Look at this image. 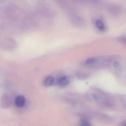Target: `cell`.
I'll list each match as a JSON object with an SVG mask.
<instances>
[{
	"mask_svg": "<svg viewBox=\"0 0 126 126\" xmlns=\"http://www.w3.org/2000/svg\"><path fill=\"white\" fill-rule=\"evenodd\" d=\"M15 104L17 107L21 108L25 104V98L23 95L17 96L15 100Z\"/></svg>",
	"mask_w": 126,
	"mask_h": 126,
	"instance_id": "obj_1",
	"label": "cell"
},
{
	"mask_svg": "<svg viewBox=\"0 0 126 126\" xmlns=\"http://www.w3.org/2000/svg\"><path fill=\"white\" fill-rule=\"evenodd\" d=\"M70 78L68 76H63L59 79L58 81V83L61 86H66L69 83Z\"/></svg>",
	"mask_w": 126,
	"mask_h": 126,
	"instance_id": "obj_2",
	"label": "cell"
},
{
	"mask_svg": "<svg viewBox=\"0 0 126 126\" xmlns=\"http://www.w3.org/2000/svg\"><path fill=\"white\" fill-rule=\"evenodd\" d=\"M54 82V78L52 76H49L44 81L43 84L45 86L49 87L52 85Z\"/></svg>",
	"mask_w": 126,
	"mask_h": 126,
	"instance_id": "obj_3",
	"label": "cell"
},
{
	"mask_svg": "<svg viewBox=\"0 0 126 126\" xmlns=\"http://www.w3.org/2000/svg\"><path fill=\"white\" fill-rule=\"evenodd\" d=\"M95 24L97 28L101 31H104L106 29V27L104 24L100 20H96L95 21Z\"/></svg>",
	"mask_w": 126,
	"mask_h": 126,
	"instance_id": "obj_4",
	"label": "cell"
},
{
	"mask_svg": "<svg viewBox=\"0 0 126 126\" xmlns=\"http://www.w3.org/2000/svg\"><path fill=\"white\" fill-rule=\"evenodd\" d=\"M79 126H92L91 123L85 119H82L80 120L79 123Z\"/></svg>",
	"mask_w": 126,
	"mask_h": 126,
	"instance_id": "obj_5",
	"label": "cell"
},
{
	"mask_svg": "<svg viewBox=\"0 0 126 126\" xmlns=\"http://www.w3.org/2000/svg\"><path fill=\"white\" fill-rule=\"evenodd\" d=\"M96 61V60L95 58H90L87 60L86 61V63L87 64H91L94 63H95Z\"/></svg>",
	"mask_w": 126,
	"mask_h": 126,
	"instance_id": "obj_6",
	"label": "cell"
},
{
	"mask_svg": "<svg viewBox=\"0 0 126 126\" xmlns=\"http://www.w3.org/2000/svg\"><path fill=\"white\" fill-rule=\"evenodd\" d=\"M119 65V63H118L117 62H115L114 63V66L115 67H117Z\"/></svg>",
	"mask_w": 126,
	"mask_h": 126,
	"instance_id": "obj_7",
	"label": "cell"
},
{
	"mask_svg": "<svg viewBox=\"0 0 126 126\" xmlns=\"http://www.w3.org/2000/svg\"><path fill=\"white\" fill-rule=\"evenodd\" d=\"M121 126H126V121H123L121 123Z\"/></svg>",
	"mask_w": 126,
	"mask_h": 126,
	"instance_id": "obj_8",
	"label": "cell"
}]
</instances>
